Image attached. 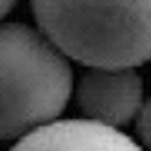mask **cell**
<instances>
[{"instance_id":"1","label":"cell","mask_w":151,"mask_h":151,"mask_svg":"<svg viewBox=\"0 0 151 151\" xmlns=\"http://www.w3.org/2000/svg\"><path fill=\"white\" fill-rule=\"evenodd\" d=\"M42 34L91 68L151 60V0H30Z\"/></svg>"},{"instance_id":"3","label":"cell","mask_w":151,"mask_h":151,"mask_svg":"<svg viewBox=\"0 0 151 151\" xmlns=\"http://www.w3.org/2000/svg\"><path fill=\"white\" fill-rule=\"evenodd\" d=\"M78 102L89 121L117 129L142 108V79L134 68H91L78 83Z\"/></svg>"},{"instance_id":"4","label":"cell","mask_w":151,"mask_h":151,"mask_svg":"<svg viewBox=\"0 0 151 151\" xmlns=\"http://www.w3.org/2000/svg\"><path fill=\"white\" fill-rule=\"evenodd\" d=\"M12 151H142L121 130L89 119L53 121L28 132Z\"/></svg>"},{"instance_id":"2","label":"cell","mask_w":151,"mask_h":151,"mask_svg":"<svg viewBox=\"0 0 151 151\" xmlns=\"http://www.w3.org/2000/svg\"><path fill=\"white\" fill-rule=\"evenodd\" d=\"M72 85L66 57L42 32L21 23L0 25V138L53 123Z\"/></svg>"},{"instance_id":"6","label":"cell","mask_w":151,"mask_h":151,"mask_svg":"<svg viewBox=\"0 0 151 151\" xmlns=\"http://www.w3.org/2000/svg\"><path fill=\"white\" fill-rule=\"evenodd\" d=\"M13 4H15V0H0V19L13 8Z\"/></svg>"},{"instance_id":"5","label":"cell","mask_w":151,"mask_h":151,"mask_svg":"<svg viewBox=\"0 0 151 151\" xmlns=\"http://www.w3.org/2000/svg\"><path fill=\"white\" fill-rule=\"evenodd\" d=\"M136 129H138L142 142L151 149V98L145 104H142V108L138 111V125H136Z\"/></svg>"}]
</instances>
